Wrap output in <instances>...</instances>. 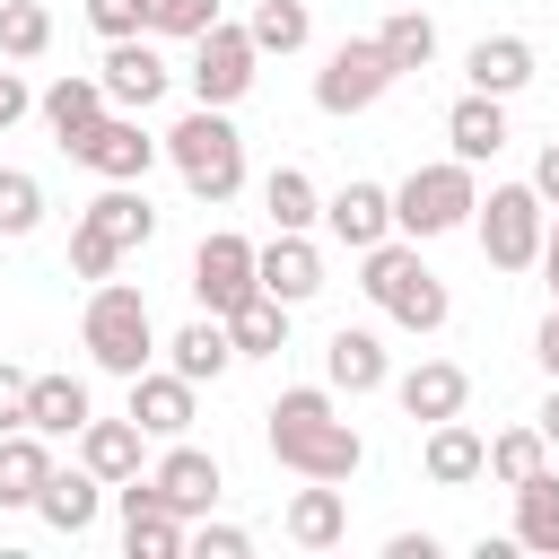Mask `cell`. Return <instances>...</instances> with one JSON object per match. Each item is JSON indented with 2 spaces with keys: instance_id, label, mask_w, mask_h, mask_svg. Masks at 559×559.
<instances>
[{
  "instance_id": "9a60e30c",
  "label": "cell",
  "mask_w": 559,
  "mask_h": 559,
  "mask_svg": "<svg viewBox=\"0 0 559 559\" xmlns=\"http://www.w3.org/2000/svg\"><path fill=\"white\" fill-rule=\"evenodd\" d=\"M35 114H44L52 148L70 157V148H79V140H87V131H96V122L114 114V105H105V79H70V70H61V79H52L44 96H35Z\"/></svg>"
},
{
  "instance_id": "4316f807",
  "label": "cell",
  "mask_w": 559,
  "mask_h": 559,
  "mask_svg": "<svg viewBox=\"0 0 559 559\" xmlns=\"http://www.w3.org/2000/svg\"><path fill=\"white\" fill-rule=\"evenodd\" d=\"M87 411H96V402H87L79 376H26V428H35V437H79Z\"/></svg>"
},
{
  "instance_id": "b9f144b4",
  "label": "cell",
  "mask_w": 559,
  "mask_h": 559,
  "mask_svg": "<svg viewBox=\"0 0 559 559\" xmlns=\"http://www.w3.org/2000/svg\"><path fill=\"white\" fill-rule=\"evenodd\" d=\"M9 428H26V367L0 358V437H9Z\"/></svg>"
},
{
  "instance_id": "ac0fdd59",
  "label": "cell",
  "mask_w": 559,
  "mask_h": 559,
  "mask_svg": "<svg viewBox=\"0 0 559 559\" xmlns=\"http://www.w3.org/2000/svg\"><path fill=\"white\" fill-rule=\"evenodd\" d=\"M192 402H201V384H183L175 367H140V376H131V419H140V437H183V428H192Z\"/></svg>"
},
{
  "instance_id": "7c38bea8",
  "label": "cell",
  "mask_w": 559,
  "mask_h": 559,
  "mask_svg": "<svg viewBox=\"0 0 559 559\" xmlns=\"http://www.w3.org/2000/svg\"><path fill=\"white\" fill-rule=\"evenodd\" d=\"M148 480H157V498H166L183 524H201V515L218 507V489H227L218 454H201V445H183V437H166V454L148 463Z\"/></svg>"
},
{
  "instance_id": "e0dca14e",
  "label": "cell",
  "mask_w": 559,
  "mask_h": 559,
  "mask_svg": "<svg viewBox=\"0 0 559 559\" xmlns=\"http://www.w3.org/2000/svg\"><path fill=\"white\" fill-rule=\"evenodd\" d=\"M393 402L428 428V419H454L463 402H472V367H454V358H419L411 376H393Z\"/></svg>"
},
{
  "instance_id": "277c9868",
  "label": "cell",
  "mask_w": 559,
  "mask_h": 559,
  "mask_svg": "<svg viewBox=\"0 0 559 559\" xmlns=\"http://www.w3.org/2000/svg\"><path fill=\"white\" fill-rule=\"evenodd\" d=\"M79 349L105 367V376H140L148 358H157V323H148V297L140 288H122V280H96L87 288V314H79Z\"/></svg>"
},
{
  "instance_id": "7a4b0ae2",
  "label": "cell",
  "mask_w": 559,
  "mask_h": 559,
  "mask_svg": "<svg viewBox=\"0 0 559 559\" xmlns=\"http://www.w3.org/2000/svg\"><path fill=\"white\" fill-rule=\"evenodd\" d=\"M358 288H367V306H376L384 323H402V332H445V314H454L445 280L419 262V245H411V236L367 245V253H358Z\"/></svg>"
},
{
  "instance_id": "7402d4cb",
  "label": "cell",
  "mask_w": 559,
  "mask_h": 559,
  "mask_svg": "<svg viewBox=\"0 0 559 559\" xmlns=\"http://www.w3.org/2000/svg\"><path fill=\"white\" fill-rule=\"evenodd\" d=\"M96 507H105V480H96L87 463H70V472L52 463V480L35 489V515H44L52 533H70V542H79V533L96 524Z\"/></svg>"
},
{
  "instance_id": "6da1fadb",
  "label": "cell",
  "mask_w": 559,
  "mask_h": 559,
  "mask_svg": "<svg viewBox=\"0 0 559 559\" xmlns=\"http://www.w3.org/2000/svg\"><path fill=\"white\" fill-rule=\"evenodd\" d=\"M262 445H271V463L297 472V480H349V472L367 463V437L341 419L332 384H288V393L262 411Z\"/></svg>"
},
{
  "instance_id": "8992f818",
  "label": "cell",
  "mask_w": 559,
  "mask_h": 559,
  "mask_svg": "<svg viewBox=\"0 0 559 559\" xmlns=\"http://www.w3.org/2000/svg\"><path fill=\"white\" fill-rule=\"evenodd\" d=\"M472 227H480L489 271H533V262H542L550 201H542L533 183H489V201H472Z\"/></svg>"
},
{
  "instance_id": "ffe728a7",
  "label": "cell",
  "mask_w": 559,
  "mask_h": 559,
  "mask_svg": "<svg viewBox=\"0 0 559 559\" xmlns=\"http://www.w3.org/2000/svg\"><path fill=\"white\" fill-rule=\"evenodd\" d=\"M445 140H454V157H463V166H489V157L507 148V96L463 87V96L445 105Z\"/></svg>"
},
{
  "instance_id": "52a82bcc",
  "label": "cell",
  "mask_w": 559,
  "mask_h": 559,
  "mask_svg": "<svg viewBox=\"0 0 559 559\" xmlns=\"http://www.w3.org/2000/svg\"><path fill=\"white\" fill-rule=\"evenodd\" d=\"M192 105H245L253 96V79H262V52H253V35L236 26V17H218L210 35H192Z\"/></svg>"
},
{
  "instance_id": "603a6c76",
  "label": "cell",
  "mask_w": 559,
  "mask_h": 559,
  "mask_svg": "<svg viewBox=\"0 0 559 559\" xmlns=\"http://www.w3.org/2000/svg\"><path fill=\"white\" fill-rule=\"evenodd\" d=\"M280 533H288L297 550H341V542H349V498H341L332 480H314V489H297V498H288Z\"/></svg>"
},
{
  "instance_id": "2e32d148",
  "label": "cell",
  "mask_w": 559,
  "mask_h": 559,
  "mask_svg": "<svg viewBox=\"0 0 559 559\" xmlns=\"http://www.w3.org/2000/svg\"><path fill=\"white\" fill-rule=\"evenodd\" d=\"M323 384H332V393H384V384H393L384 341H376L367 323H341V332L323 341Z\"/></svg>"
},
{
  "instance_id": "1f68e13d",
  "label": "cell",
  "mask_w": 559,
  "mask_h": 559,
  "mask_svg": "<svg viewBox=\"0 0 559 559\" xmlns=\"http://www.w3.org/2000/svg\"><path fill=\"white\" fill-rule=\"evenodd\" d=\"M262 210H271V227H297V236H306V227L323 218V192H314L306 166H271V175H262Z\"/></svg>"
},
{
  "instance_id": "8d00e7d4",
  "label": "cell",
  "mask_w": 559,
  "mask_h": 559,
  "mask_svg": "<svg viewBox=\"0 0 559 559\" xmlns=\"http://www.w3.org/2000/svg\"><path fill=\"white\" fill-rule=\"evenodd\" d=\"M44 227V183L26 175V166H0V236L17 245V236H35Z\"/></svg>"
},
{
  "instance_id": "ee69618b",
  "label": "cell",
  "mask_w": 559,
  "mask_h": 559,
  "mask_svg": "<svg viewBox=\"0 0 559 559\" xmlns=\"http://www.w3.org/2000/svg\"><path fill=\"white\" fill-rule=\"evenodd\" d=\"M533 358H542V376L559 384V297H550V314H542V332H533Z\"/></svg>"
},
{
  "instance_id": "d4e9b609",
  "label": "cell",
  "mask_w": 559,
  "mask_h": 559,
  "mask_svg": "<svg viewBox=\"0 0 559 559\" xmlns=\"http://www.w3.org/2000/svg\"><path fill=\"white\" fill-rule=\"evenodd\" d=\"M140 445H148V437H140V419H131V411H122V419H96V411H87V428H79V463H87L105 489L140 472Z\"/></svg>"
},
{
  "instance_id": "c3c4849f",
  "label": "cell",
  "mask_w": 559,
  "mask_h": 559,
  "mask_svg": "<svg viewBox=\"0 0 559 559\" xmlns=\"http://www.w3.org/2000/svg\"><path fill=\"white\" fill-rule=\"evenodd\" d=\"M533 428H542V437L559 445V384H550V402H542V419H533Z\"/></svg>"
},
{
  "instance_id": "bcb514c9",
  "label": "cell",
  "mask_w": 559,
  "mask_h": 559,
  "mask_svg": "<svg viewBox=\"0 0 559 559\" xmlns=\"http://www.w3.org/2000/svg\"><path fill=\"white\" fill-rule=\"evenodd\" d=\"M533 192H542V201H550V210H559V140H550V148H542V157H533Z\"/></svg>"
},
{
  "instance_id": "74e56055",
  "label": "cell",
  "mask_w": 559,
  "mask_h": 559,
  "mask_svg": "<svg viewBox=\"0 0 559 559\" xmlns=\"http://www.w3.org/2000/svg\"><path fill=\"white\" fill-rule=\"evenodd\" d=\"M140 9H148V35H166V44H192L227 17V0H140Z\"/></svg>"
},
{
  "instance_id": "f6af8a7d",
  "label": "cell",
  "mask_w": 559,
  "mask_h": 559,
  "mask_svg": "<svg viewBox=\"0 0 559 559\" xmlns=\"http://www.w3.org/2000/svg\"><path fill=\"white\" fill-rule=\"evenodd\" d=\"M437 550H445L437 533H393V542H384V559H437Z\"/></svg>"
},
{
  "instance_id": "7bdbcfd3",
  "label": "cell",
  "mask_w": 559,
  "mask_h": 559,
  "mask_svg": "<svg viewBox=\"0 0 559 559\" xmlns=\"http://www.w3.org/2000/svg\"><path fill=\"white\" fill-rule=\"evenodd\" d=\"M26 114H35V87H26L17 70H0V131H17Z\"/></svg>"
},
{
  "instance_id": "d590c367",
  "label": "cell",
  "mask_w": 559,
  "mask_h": 559,
  "mask_svg": "<svg viewBox=\"0 0 559 559\" xmlns=\"http://www.w3.org/2000/svg\"><path fill=\"white\" fill-rule=\"evenodd\" d=\"M52 44V9L44 0H0V61H35Z\"/></svg>"
},
{
  "instance_id": "f546056e",
  "label": "cell",
  "mask_w": 559,
  "mask_h": 559,
  "mask_svg": "<svg viewBox=\"0 0 559 559\" xmlns=\"http://www.w3.org/2000/svg\"><path fill=\"white\" fill-rule=\"evenodd\" d=\"M515 550L559 559V472L542 463L533 480H515Z\"/></svg>"
},
{
  "instance_id": "f1b7e54d",
  "label": "cell",
  "mask_w": 559,
  "mask_h": 559,
  "mask_svg": "<svg viewBox=\"0 0 559 559\" xmlns=\"http://www.w3.org/2000/svg\"><path fill=\"white\" fill-rule=\"evenodd\" d=\"M44 480H52V437L9 428V437H0V507H35Z\"/></svg>"
},
{
  "instance_id": "83f0119b",
  "label": "cell",
  "mask_w": 559,
  "mask_h": 559,
  "mask_svg": "<svg viewBox=\"0 0 559 559\" xmlns=\"http://www.w3.org/2000/svg\"><path fill=\"white\" fill-rule=\"evenodd\" d=\"M288 314H297V306H280L271 288H253V297H245L236 314H218V323H227L236 358H280V349H288Z\"/></svg>"
},
{
  "instance_id": "cb8c5ba5",
  "label": "cell",
  "mask_w": 559,
  "mask_h": 559,
  "mask_svg": "<svg viewBox=\"0 0 559 559\" xmlns=\"http://www.w3.org/2000/svg\"><path fill=\"white\" fill-rule=\"evenodd\" d=\"M166 367H175L183 384H218V376L236 367V341H227V323H218V314H192V323L166 341Z\"/></svg>"
},
{
  "instance_id": "7dc6e473",
  "label": "cell",
  "mask_w": 559,
  "mask_h": 559,
  "mask_svg": "<svg viewBox=\"0 0 559 559\" xmlns=\"http://www.w3.org/2000/svg\"><path fill=\"white\" fill-rule=\"evenodd\" d=\"M542 271H550V297H559V210H550V227H542Z\"/></svg>"
},
{
  "instance_id": "30bf717a",
  "label": "cell",
  "mask_w": 559,
  "mask_h": 559,
  "mask_svg": "<svg viewBox=\"0 0 559 559\" xmlns=\"http://www.w3.org/2000/svg\"><path fill=\"white\" fill-rule=\"evenodd\" d=\"M96 79H105V105H114V114H148V105L166 96V79H175V70H166L157 35H114Z\"/></svg>"
},
{
  "instance_id": "836d02e7",
  "label": "cell",
  "mask_w": 559,
  "mask_h": 559,
  "mask_svg": "<svg viewBox=\"0 0 559 559\" xmlns=\"http://www.w3.org/2000/svg\"><path fill=\"white\" fill-rule=\"evenodd\" d=\"M542 463H550V437H542V428H498V437H489L480 480H507V489H515V480H533Z\"/></svg>"
},
{
  "instance_id": "f35d334b",
  "label": "cell",
  "mask_w": 559,
  "mask_h": 559,
  "mask_svg": "<svg viewBox=\"0 0 559 559\" xmlns=\"http://www.w3.org/2000/svg\"><path fill=\"white\" fill-rule=\"evenodd\" d=\"M114 262H122V245L79 218V227H70V271H79V280H114Z\"/></svg>"
},
{
  "instance_id": "484cf974",
  "label": "cell",
  "mask_w": 559,
  "mask_h": 559,
  "mask_svg": "<svg viewBox=\"0 0 559 559\" xmlns=\"http://www.w3.org/2000/svg\"><path fill=\"white\" fill-rule=\"evenodd\" d=\"M79 218H87L96 236H114L122 253H140V245L157 236V210H148V192H140V183H105V192H96Z\"/></svg>"
},
{
  "instance_id": "d6a6232c",
  "label": "cell",
  "mask_w": 559,
  "mask_h": 559,
  "mask_svg": "<svg viewBox=\"0 0 559 559\" xmlns=\"http://www.w3.org/2000/svg\"><path fill=\"white\" fill-rule=\"evenodd\" d=\"M183 542H192V524L175 507H131L122 515V550L131 559H183Z\"/></svg>"
},
{
  "instance_id": "e575fe53",
  "label": "cell",
  "mask_w": 559,
  "mask_h": 559,
  "mask_svg": "<svg viewBox=\"0 0 559 559\" xmlns=\"http://www.w3.org/2000/svg\"><path fill=\"white\" fill-rule=\"evenodd\" d=\"M245 35H253V52H306L314 17H306V0H253Z\"/></svg>"
},
{
  "instance_id": "5bb4252c",
  "label": "cell",
  "mask_w": 559,
  "mask_h": 559,
  "mask_svg": "<svg viewBox=\"0 0 559 559\" xmlns=\"http://www.w3.org/2000/svg\"><path fill=\"white\" fill-rule=\"evenodd\" d=\"M323 227H332V245H349V253L384 245V236H393V183H367V175H349V183L323 201Z\"/></svg>"
},
{
  "instance_id": "9c48e42d",
  "label": "cell",
  "mask_w": 559,
  "mask_h": 559,
  "mask_svg": "<svg viewBox=\"0 0 559 559\" xmlns=\"http://www.w3.org/2000/svg\"><path fill=\"white\" fill-rule=\"evenodd\" d=\"M253 288H262V280H253V245H245L236 227H218V236L192 245V297H201V314H236Z\"/></svg>"
},
{
  "instance_id": "ba28073f",
  "label": "cell",
  "mask_w": 559,
  "mask_h": 559,
  "mask_svg": "<svg viewBox=\"0 0 559 559\" xmlns=\"http://www.w3.org/2000/svg\"><path fill=\"white\" fill-rule=\"evenodd\" d=\"M393 79H402V70L376 52V35H349V44H332L323 70H314V114H367V105L393 96Z\"/></svg>"
},
{
  "instance_id": "d6986e66",
  "label": "cell",
  "mask_w": 559,
  "mask_h": 559,
  "mask_svg": "<svg viewBox=\"0 0 559 559\" xmlns=\"http://www.w3.org/2000/svg\"><path fill=\"white\" fill-rule=\"evenodd\" d=\"M480 463H489V437H480V428H463V411H454V419H428L419 472H428L437 489H472V480H480Z\"/></svg>"
},
{
  "instance_id": "5b68a950",
  "label": "cell",
  "mask_w": 559,
  "mask_h": 559,
  "mask_svg": "<svg viewBox=\"0 0 559 559\" xmlns=\"http://www.w3.org/2000/svg\"><path fill=\"white\" fill-rule=\"evenodd\" d=\"M472 201H480V166H463V157L411 166L393 183V236H411V245L454 236V227H472Z\"/></svg>"
},
{
  "instance_id": "8fae6325",
  "label": "cell",
  "mask_w": 559,
  "mask_h": 559,
  "mask_svg": "<svg viewBox=\"0 0 559 559\" xmlns=\"http://www.w3.org/2000/svg\"><path fill=\"white\" fill-rule=\"evenodd\" d=\"M70 157H79L87 175H105V183H148V166H157L166 148H157V131H140V114H105Z\"/></svg>"
},
{
  "instance_id": "4fadbf2b",
  "label": "cell",
  "mask_w": 559,
  "mask_h": 559,
  "mask_svg": "<svg viewBox=\"0 0 559 559\" xmlns=\"http://www.w3.org/2000/svg\"><path fill=\"white\" fill-rule=\"evenodd\" d=\"M253 280L280 297V306H306L323 288V245L297 236V227H271V245H253Z\"/></svg>"
},
{
  "instance_id": "44dd1931",
  "label": "cell",
  "mask_w": 559,
  "mask_h": 559,
  "mask_svg": "<svg viewBox=\"0 0 559 559\" xmlns=\"http://www.w3.org/2000/svg\"><path fill=\"white\" fill-rule=\"evenodd\" d=\"M533 35H480L472 52H463V79L480 87V96H515V87H533Z\"/></svg>"
},
{
  "instance_id": "3957f363",
  "label": "cell",
  "mask_w": 559,
  "mask_h": 559,
  "mask_svg": "<svg viewBox=\"0 0 559 559\" xmlns=\"http://www.w3.org/2000/svg\"><path fill=\"white\" fill-rule=\"evenodd\" d=\"M157 148L175 157L192 201H236L245 192V131L227 122V105H192L175 131H157Z\"/></svg>"
},
{
  "instance_id": "60d3db41",
  "label": "cell",
  "mask_w": 559,
  "mask_h": 559,
  "mask_svg": "<svg viewBox=\"0 0 559 559\" xmlns=\"http://www.w3.org/2000/svg\"><path fill=\"white\" fill-rule=\"evenodd\" d=\"M87 26L114 44V35H148V9L140 0H87Z\"/></svg>"
},
{
  "instance_id": "ab89813d",
  "label": "cell",
  "mask_w": 559,
  "mask_h": 559,
  "mask_svg": "<svg viewBox=\"0 0 559 559\" xmlns=\"http://www.w3.org/2000/svg\"><path fill=\"white\" fill-rule=\"evenodd\" d=\"M183 550H201V559H253V533H245V524H210V515H201V533H192Z\"/></svg>"
},
{
  "instance_id": "4dcf8cb0",
  "label": "cell",
  "mask_w": 559,
  "mask_h": 559,
  "mask_svg": "<svg viewBox=\"0 0 559 559\" xmlns=\"http://www.w3.org/2000/svg\"><path fill=\"white\" fill-rule=\"evenodd\" d=\"M376 52H384L402 79L428 70V61H437V17H428V9H393V17L376 26Z\"/></svg>"
}]
</instances>
